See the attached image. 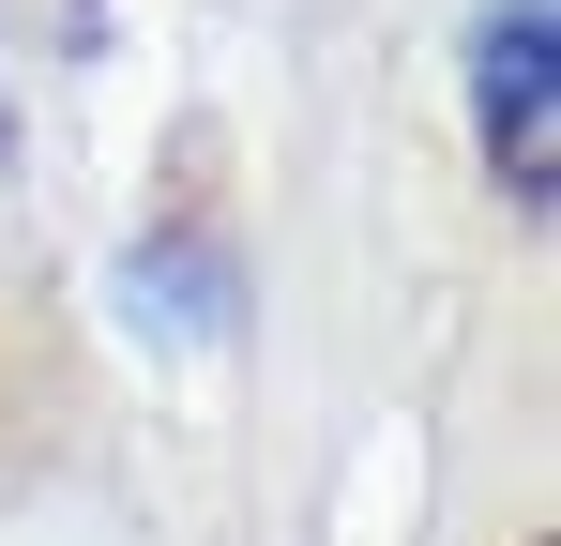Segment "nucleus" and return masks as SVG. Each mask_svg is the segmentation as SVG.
Returning <instances> with one entry per match:
<instances>
[{"instance_id":"f257e3e1","label":"nucleus","mask_w":561,"mask_h":546,"mask_svg":"<svg viewBox=\"0 0 561 546\" xmlns=\"http://www.w3.org/2000/svg\"><path fill=\"white\" fill-rule=\"evenodd\" d=\"M470 91H485V152H501V182L547 213V152H561V0H501L485 15V46H470Z\"/></svg>"}]
</instances>
